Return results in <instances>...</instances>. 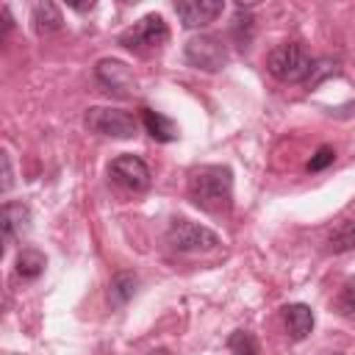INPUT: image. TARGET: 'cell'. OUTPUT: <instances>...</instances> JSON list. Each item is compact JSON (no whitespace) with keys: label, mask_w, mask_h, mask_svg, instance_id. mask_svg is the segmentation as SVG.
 Here are the masks:
<instances>
[{"label":"cell","mask_w":355,"mask_h":355,"mask_svg":"<svg viewBox=\"0 0 355 355\" xmlns=\"http://www.w3.org/2000/svg\"><path fill=\"white\" fill-rule=\"evenodd\" d=\"M336 308L341 316H349L355 319V277H349L344 286H341V294L336 300Z\"/></svg>","instance_id":"cell-18"},{"label":"cell","mask_w":355,"mask_h":355,"mask_svg":"<svg viewBox=\"0 0 355 355\" xmlns=\"http://www.w3.org/2000/svg\"><path fill=\"white\" fill-rule=\"evenodd\" d=\"M166 39H169V28L161 14H147L139 22H133L128 31L119 33V44L139 55L158 53L166 44Z\"/></svg>","instance_id":"cell-3"},{"label":"cell","mask_w":355,"mask_h":355,"mask_svg":"<svg viewBox=\"0 0 355 355\" xmlns=\"http://www.w3.org/2000/svg\"><path fill=\"white\" fill-rule=\"evenodd\" d=\"M166 244L175 252H208V250L219 247V236L205 225H197L189 219H175L166 230Z\"/></svg>","instance_id":"cell-4"},{"label":"cell","mask_w":355,"mask_h":355,"mask_svg":"<svg viewBox=\"0 0 355 355\" xmlns=\"http://www.w3.org/2000/svg\"><path fill=\"white\" fill-rule=\"evenodd\" d=\"M333 161H336V150H333V147H319L316 155H311V161H308V172H322V169H327Z\"/></svg>","instance_id":"cell-19"},{"label":"cell","mask_w":355,"mask_h":355,"mask_svg":"<svg viewBox=\"0 0 355 355\" xmlns=\"http://www.w3.org/2000/svg\"><path fill=\"white\" fill-rule=\"evenodd\" d=\"M266 69L283 83H300L311 78L313 61L300 42H283L266 55Z\"/></svg>","instance_id":"cell-2"},{"label":"cell","mask_w":355,"mask_h":355,"mask_svg":"<svg viewBox=\"0 0 355 355\" xmlns=\"http://www.w3.org/2000/svg\"><path fill=\"white\" fill-rule=\"evenodd\" d=\"M97 80L105 86V92H114L119 97H130L136 92V78L128 69V64L116 58H103L97 64Z\"/></svg>","instance_id":"cell-8"},{"label":"cell","mask_w":355,"mask_h":355,"mask_svg":"<svg viewBox=\"0 0 355 355\" xmlns=\"http://www.w3.org/2000/svg\"><path fill=\"white\" fill-rule=\"evenodd\" d=\"M3 239L6 244H11L17 236H22L31 227V211L22 202H6L3 205Z\"/></svg>","instance_id":"cell-10"},{"label":"cell","mask_w":355,"mask_h":355,"mask_svg":"<svg viewBox=\"0 0 355 355\" xmlns=\"http://www.w3.org/2000/svg\"><path fill=\"white\" fill-rule=\"evenodd\" d=\"M61 25H64V17H61L58 6H53V3H36L33 6V28H36V33L47 36V33L61 31Z\"/></svg>","instance_id":"cell-13"},{"label":"cell","mask_w":355,"mask_h":355,"mask_svg":"<svg viewBox=\"0 0 355 355\" xmlns=\"http://www.w3.org/2000/svg\"><path fill=\"white\" fill-rule=\"evenodd\" d=\"M0 166H3V180H0V189L8 191L14 186V172H11V155L8 153H0Z\"/></svg>","instance_id":"cell-20"},{"label":"cell","mask_w":355,"mask_h":355,"mask_svg":"<svg viewBox=\"0 0 355 355\" xmlns=\"http://www.w3.org/2000/svg\"><path fill=\"white\" fill-rule=\"evenodd\" d=\"M327 250L330 252H349V250H355V219H344V222H338L330 230Z\"/></svg>","instance_id":"cell-15"},{"label":"cell","mask_w":355,"mask_h":355,"mask_svg":"<svg viewBox=\"0 0 355 355\" xmlns=\"http://www.w3.org/2000/svg\"><path fill=\"white\" fill-rule=\"evenodd\" d=\"M283 322H286V330L294 341H302L311 330H313V311L305 305V302H294V305H286L283 308Z\"/></svg>","instance_id":"cell-11"},{"label":"cell","mask_w":355,"mask_h":355,"mask_svg":"<svg viewBox=\"0 0 355 355\" xmlns=\"http://www.w3.org/2000/svg\"><path fill=\"white\" fill-rule=\"evenodd\" d=\"M108 175L130 191H147L150 189V169L139 155H130V153L116 155L108 166Z\"/></svg>","instance_id":"cell-7"},{"label":"cell","mask_w":355,"mask_h":355,"mask_svg":"<svg viewBox=\"0 0 355 355\" xmlns=\"http://www.w3.org/2000/svg\"><path fill=\"white\" fill-rule=\"evenodd\" d=\"M141 122L147 128V133L155 139V141H175L178 139V125L164 116L161 111H153V108H141Z\"/></svg>","instance_id":"cell-12"},{"label":"cell","mask_w":355,"mask_h":355,"mask_svg":"<svg viewBox=\"0 0 355 355\" xmlns=\"http://www.w3.org/2000/svg\"><path fill=\"white\" fill-rule=\"evenodd\" d=\"M136 275L133 272H116L114 277H111V283H108V302L114 305V308H122L130 297H133V291H136Z\"/></svg>","instance_id":"cell-14"},{"label":"cell","mask_w":355,"mask_h":355,"mask_svg":"<svg viewBox=\"0 0 355 355\" xmlns=\"http://www.w3.org/2000/svg\"><path fill=\"white\" fill-rule=\"evenodd\" d=\"M189 197L197 208L208 214H225L233 202V172L227 166L211 164L189 175Z\"/></svg>","instance_id":"cell-1"},{"label":"cell","mask_w":355,"mask_h":355,"mask_svg":"<svg viewBox=\"0 0 355 355\" xmlns=\"http://www.w3.org/2000/svg\"><path fill=\"white\" fill-rule=\"evenodd\" d=\"M86 128L97 136H111V139H130L136 133V119L128 111L119 108H105V105H94L86 111L83 116Z\"/></svg>","instance_id":"cell-5"},{"label":"cell","mask_w":355,"mask_h":355,"mask_svg":"<svg viewBox=\"0 0 355 355\" xmlns=\"http://www.w3.org/2000/svg\"><path fill=\"white\" fill-rule=\"evenodd\" d=\"M44 266H47V258H44L39 250H33V247H25V250L17 255V275L25 277V280L39 277V275L44 272Z\"/></svg>","instance_id":"cell-16"},{"label":"cell","mask_w":355,"mask_h":355,"mask_svg":"<svg viewBox=\"0 0 355 355\" xmlns=\"http://www.w3.org/2000/svg\"><path fill=\"white\" fill-rule=\"evenodd\" d=\"M175 11L186 28H205L222 14V3L219 0H183V3H175Z\"/></svg>","instance_id":"cell-9"},{"label":"cell","mask_w":355,"mask_h":355,"mask_svg":"<svg viewBox=\"0 0 355 355\" xmlns=\"http://www.w3.org/2000/svg\"><path fill=\"white\" fill-rule=\"evenodd\" d=\"M227 347H230L233 355H261L258 338H255L250 330H236V333H230Z\"/></svg>","instance_id":"cell-17"},{"label":"cell","mask_w":355,"mask_h":355,"mask_svg":"<svg viewBox=\"0 0 355 355\" xmlns=\"http://www.w3.org/2000/svg\"><path fill=\"white\" fill-rule=\"evenodd\" d=\"M183 53H186V61L194 69H202V72H219L227 64V47L222 44V39H216L211 33L191 36L186 42Z\"/></svg>","instance_id":"cell-6"}]
</instances>
